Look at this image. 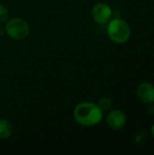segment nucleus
<instances>
[{
	"mask_svg": "<svg viewBox=\"0 0 154 155\" xmlns=\"http://www.w3.org/2000/svg\"><path fill=\"white\" fill-rule=\"evenodd\" d=\"M74 117L79 124L92 127L102 121L103 110L94 103L82 102L75 106L74 110Z\"/></svg>",
	"mask_w": 154,
	"mask_h": 155,
	"instance_id": "f257e3e1",
	"label": "nucleus"
},
{
	"mask_svg": "<svg viewBox=\"0 0 154 155\" xmlns=\"http://www.w3.org/2000/svg\"><path fill=\"white\" fill-rule=\"evenodd\" d=\"M107 35L115 44H125L131 37V27L129 24L121 18L111 19L106 28Z\"/></svg>",
	"mask_w": 154,
	"mask_h": 155,
	"instance_id": "f03ea898",
	"label": "nucleus"
},
{
	"mask_svg": "<svg viewBox=\"0 0 154 155\" xmlns=\"http://www.w3.org/2000/svg\"><path fill=\"white\" fill-rule=\"evenodd\" d=\"M5 32L14 40H24L29 35V25L25 20L20 17H13L6 21Z\"/></svg>",
	"mask_w": 154,
	"mask_h": 155,
	"instance_id": "7ed1b4c3",
	"label": "nucleus"
},
{
	"mask_svg": "<svg viewBox=\"0 0 154 155\" xmlns=\"http://www.w3.org/2000/svg\"><path fill=\"white\" fill-rule=\"evenodd\" d=\"M92 17L99 25H106L113 17V10L105 3H98L92 9Z\"/></svg>",
	"mask_w": 154,
	"mask_h": 155,
	"instance_id": "20e7f679",
	"label": "nucleus"
},
{
	"mask_svg": "<svg viewBox=\"0 0 154 155\" xmlns=\"http://www.w3.org/2000/svg\"><path fill=\"white\" fill-rule=\"evenodd\" d=\"M106 122L110 128L113 130H120L126 124V116L121 110H113L108 114Z\"/></svg>",
	"mask_w": 154,
	"mask_h": 155,
	"instance_id": "39448f33",
	"label": "nucleus"
},
{
	"mask_svg": "<svg viewBox=\"0 0 154 155\" xmlns=\"http://www.w3.org/2000/svg\"><path fill=\"white\" fill-rule=\"evenodd\" d=\"M137 96L143 104H151L154 103V85L150 83H142L136 90Z\"/></svg>",
	"mask_w": 154,
	"mask_h": 155,
	"instance_id": "423d86ee",
	"label": "nucleus"
},
{
	"mask_svg": "<svg viewBox=\"0 0 154 155\" xmlns=\"http://www.w3.org/2000/svg\"><path fill=\"white\" fill-rule=\"evenodd\" d=\"M12 125L5 119H0V138L6 139L12 134Z\"/></svg>",
	"mask_w": 154,
	"mask_h": 155,
	"instance_id": "0eeeda50",
	"label": "nucleus"
},
{
	"mask_svg": "<svg viewBox=\"0 0 154 155\" xmlns=\"http://www.w3.org/2000/svg\"><path fill=\"white\" fill-rule=\"evenodd\" d=\"M97 104L103 111H108L112 107L113 102L109 97H103L99 100Z\"/></svg>",
	"mask_w": 154,
	"mask_h": 155,
	"instance_id": "6e6552de",
	"label": "nucleus"
},
{
	"mask_svg": "<svg viewBox=\"0 0 154 155\" xmlns=\"http://www.w3.org/2000/svg\"><path fill=\"white\" fill-rule=\"evenodd\" d=\"M8 16H9V13H8L6 6L0 4V24L6 22L8 19Z\"/></svg>",
	"mask_w": 154,
	"mask_h": 155,
	"instance_id": "1a4fd4ad",
	"label": "nucleus"
},
{
	"mask_svg": "<svg viewBox=\"0 0 154 155\" xmlns=\"http://www.w3.org/2000/svg\"><path fill=\"white\" fill-rule=\"evenodd\" d=\"M5 33V27H3V26L0 25V36L3 35Z\"/></svg>",
	"mask_w": 154,
	"mask_h": 155,
	"instance_id": "9d476101",
	"label": "nucleus"
},
{
	"mask_svg": "<svg viewBox=\"0 0 154 155\" xmlns=\"http://www.w3.org/2000/svg\"><path fill=\"white\" fill-rule=\"evenodd\" d=\"M151 134H152V137L154 138V124L152 125V128H151Z\"/></svg>",
	"mask_w": 154,
	"mask_h": 155,
	"instance_id": "9b49d317",
	"label": "nucleus"
},
{
	"mask_svg": "<svg viewBox=\"0 0 154 155\" xmlns=\"http://www.w3.org/2000/svg\"><path fill=\"white\" fill-rule=\"evenodd\" d=\"M83 1H84V0H83Z\"/></svg>",
	"mask_w": 154,
	"mask_h": 155,
	"instance_id": "f8f14e48",
	"label": "nucleus"
}]
</instances>
